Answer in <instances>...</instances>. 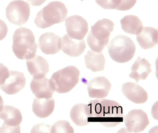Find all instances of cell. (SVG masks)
I'll list each match as a JSON object with an SVG mask.
<instances>
[{
	"instance_id": "4dcf8cb0",
	"label": "cell",
	"mask_w": 158,
	"mask_h": 133,
	"mask_svg": "<svg viewBox=\"0 0 158 133\" xmlns=\"http://www.w3.org/2000/svg\"><path fill=\"white\" fill-rule=\"evenodd\" d=\"M80 1H84V0H80Z\"/></svg>"
},
{
	"instance_id": "f1b7e54d",
	"label": "cell",
	"mask_w": 158,
	"mask_h": 133,
	"mask_svg": "<svg viewBox=\"0 0 158 133\" xmlns=\"http://www.w3.org/2000/svg\"><path fill=\"white\" fill-rule=\"evenodd\" d=\"M47 0H27V3L32 6H40L43 4Z\"/></svg>"
},
{
	"instance_id": "277c9868",
	"label": "cell",
	"mask_w": 158,
	"mask_h": 133,
	"mask_svg": "<svg viewBox=\"0 0 158 133\" xmlns=\"http://www.w3.org/2000/svg\"><path fill=\"white\" fill-rule=\"evenodd\" d=\"M114 24L111 20L103 19L98 21L91 27L87 42L91 50L101 52L108 44L111 33L113 31Z\"/></svg>"
},
{
	"instance_id": "d6986e66",
	"label": "cell",
	"mask_w": 158,
	"mask_h": 133,
	"mask_svg": "<svg viewBox=\"0 0 158 133\" xmlns=\"http://www.w3.org/2000/svg\"><path fill=\"white\" fill-rule=\"evenodd\" d=\"M70 116L73 122L79 127L86 126L89 124L90 108L89 104H77L72 107Z\"/></svg>"
},
{
	"instance_id": "6da1fadb",
	"label": "cell",
	"mask_w": 158,
	"mask_h": 133,
	"mask_svg": "<svg viewBox=\"0 0 158 133\" xmlns=\"http://www.w3.org/2000/svg\"><path fill=\"white\" fill-rule=\"evenodd\" d=\"M90 122H97L106 127H114L123 120L122 106L115 101L97 99L89 102Z\"/></svg>"
},
{
	"instance_id": "f546056e",
	"label": "cell",
	"mask_w": 158,
	"mask_h": 133,
	"mask_svg": "<svg viewBox=\"0 0 158 133\" xmlns=\"http://www.w3.org/2000/svg\"><path fill=\"white\" fill-rule=\"evenodd\" d=\"M3 104H4V101H3V99H2V96L0 95V112L2 110L3 107Z\"/></svg>"
},
{
	"instance_id": "9a60e30c",
	"label": "cell",
	"mask_w": 158,
	"mask_h": 133,
	"mask_svg": "<svg viewBox=\"0 0 158 133\" xmlns=\"http://www.w3.org/2000/svg\"><path fill=\"white\" fill-rule=\"evenodd\" d=\"M61 40L62 51L72 57L81 55L85 50L86 44L85 40L73 39L67 34L64 36Z\"/></svg>"
},
{
	"instance_id": "8fae6325",
	"label": "cell",
	"mask_w": 158,
	"mask_h": 133,
	"mask_svg": "<svg viewBox=\"0 0 158 133\" xmlns=\"http://www.w3.org/2000/svg\"><path fill=\"white\" fill-rule=\"evenodd\" d=\"M26 83V79L23 72L10 70L5 82L0 85V88L6 94H15L24 88Z\"/></svg>"
},
{
	"instance_id": "603a6c76",
	"label": "cell",
	"mask_w": 158,
	"mask_h": 133,
	"mask_svg": "<svg viewBox=\"0 0 158 133\" xmlns=\"http://www.w3.org/2000/svg\"><path fill=\"white\" fill-rule=\"evenodd\" d=\"M121 27L124 32L132 35H138L143 28L141 20L135 15H127L121 19Z\"/></svg>"
},
{
	"instance_id": "7c38bea8",
	"label": "cell",
	"mask_w": 158,
	"mask_h": 133,
	"mask_svg": "<svg viewBox=\"0 0 158 133\" xmlns=\"http://www.w3.org/2000/svg\"><path fill=\"white\" fill-rule=\"evenodd\" d=\"M38 45L40 49L46 55H55L61 50V40L54 33H45L40 37Z\"/></svg>"
},
{
	"instance_id": "4316f807",
	"label": "cell",
	"mask_w": 158,
	"mask_h": 133,
	"mask_svg": "<svg viewBox=\"0 0 158 133\" xmlns=\"http://www.w3.org/2000/svg\"><path fill=\"white\" fill-rule=\"evenodd\" d=\"M9 69L2 63H0V85L5 82V80L9 75Z\"/></svg>"
},
{
	"instance_id": "d4e9b609",
	"label": "cell",
	"mask_w": 158,
	"mask_h": 133,
	"mask_svg": "<svg viewBox=\"0 0 158 133\" xmlns=\"http://www.w3.org/2000/svg\"><path fill=\"white\" fill-rule=\"evenodd\" d=\"M96 3L105 10H114L119 5L120 0H95Z\"/></svg>"
},
{
	"instance_id": "3957f363",
	"label": "cell",
	"mask_w": 158,
	"mask_h": 133,
	"mask_svg": "<svg viewBox=\"0 0 158 133\" xmlns=\"http://www.w3.org/2000/svg\"><path fill=\"white\" fill-rule=\"evenodd\" d=\"M68 10L61 2H49L37 14L35 23L38 28L44 29L63 22L67 18Z\"/></svg>"
},
{
	"instance_id": "ffe728a7",
	"label": "cell",
	"mask_w": 158,
	"mask_h": 133,
	"mask_svg": "<svg viewBox=\"0 0 158 133\" xmlns=\"http://www.w3.org/2000/svg\"><path fill=\"white\" fill-rule=\"evenodd\" d=\"M136 40L141 48L149 49L154 47L158 42V31L151 27H143L137 35Z\"/></svg>"
},
{
	"instance_id": "7402d4cb",
	"label": "cell",
	"mask_w": 158,
	"mask_h": 133,
	"mask_svg": "<svg viewBox=\"0 0 158 133\" xmlns=\"http://www.w3.org/2000/svg\"><path fill=\"white\" fill-rule=\"evenodd\" d=\"M86 67L93 72L102 71L104 70L105 59L101 52L89 50L85 56Z\"/></svg>"
},
{
	"instance_id": "30bf717a",
	"label": "cell",
	"mask_w": 158,
	"mask_h": 133,
	"mask_svg": "<svg viewBox=\"0 0 158 133\" xmlns=\"http://www.w3.org/2000/svg\"><path fill=\"white\" fill-rule=\"evenodd\" d=\"M65 26L67 35L76 40H83L89 31L87 21L79 15L68 17L65 20Z\"/></svg>"
},
{
	"instance_id": "cb8c5ba5",
	"label": "cell",
	"mask_w": 158,
	"mask_h": 133,
	"mask_svg": "<svg viewBox=\"0 0 158 133\" xmlns=\"http://www.w3.org/2000/svg\"><path fill=\"white\" fill-rule=\"evenodd\" d=\"M51 133H70L74 132L73 128L68 121L60 120L54 124L51 129Z\"/></svg>"
},
{
	"instance_id": "484cf974",
	"label": "cell",
	"mask_w": 158,
	"mask_h": 133,
	"mask_svg": "<svg viewBox=\"0 0 158 133\" xmlns=\"http://www.w3.org/2000/svg\"><path fill=\"white\" fill-rule=\"evenodd\" d=\"M137 0H120L119 5L115 10L125 11L132 9L136 3Z\"/></svg>"
},
{
	"instance_id": "5bb4252c",
	"label": "cell",
	"mask_w": 158,
	"mask_h": 133,
	"mask_svg": "<svg viewBox=\"0 0 158 133\" xmlns=\"http://www.w3.org/2000/svg\"><path fill=\"white\" fill-rule=\"evenodd\" d=\"M122 91L124 95L134 103L143 104L148 101V94L147 92L137 83L126 82L122 86Z\"/></svg>"
},
{
	"instance_id": "ac0fdd59",
	"label": "cell",
	"mask_w": 158,
	"mask_h": 133,
	"mask_svg": "<svg viewBox=\"0 0 158 133\" xmlns=\"http://www.w3.org/2000/svg\"><path fill=\"white\" fill-rule=\"evenodd\" d=\"M55 108V101L53 98L49 99L39 98L34 99L32 110L36 116L40 118L48 117L52 114Z\"/></svg>"
},
{
	"instance_id": "2e32d148",
	"label": "cell",
	"mask_w": 158,
	"mask_h": 133,
	"mask_svg": "<svg viewBox=\"0 0 158 133\" xmlns=\"http://www.w3.org/2000/svg\"><path fill=\"white\" fill-rule=\"evenodd\" d=\"M26 64L28 71L34 78H44L49 71L47 60L38 55L27 60Z\"/></svg>"
},
{
	"instance_id": "83f0119b",
	"label": "cell",
	"mask_w": 158,
	"mask_h": 133,
	"mask_svg": "<svg viewBox=\"0 0 158 133\" xmlns=\"http://www.w3.org/2000/svg\"><path fill=\"white\" fill-rule=\"evenodd\" d=\"M8 32V26L6 23L1 19H0V41L6 37Z\"/></svg>"
},
{
	"instance_id": "ba28073f",
	"label": "cell",
	"mask_w": 158,
	"mask_h": 133,
	"mask_svg": "<svg viewBox=\"0 0 158 133\" xmlns=\"http://www.w3.org/2000/svg\"><path fill=\"white\" fill-rule=\"evenodd\" d=\"M0 118L4 122L0 128V133L21 132L20 124L23 121V116L19 109L10 105H4L0 112Z\"/></svg>"
},
{
	"instance_id": "4fadbf2b",
	"label": "cell",
	"mask_w": 158,
	"mask_h": 133,
	"mask_svg": "<svg viewBox=\"0 0 158 133\" xmlns=\"http://www.w3.org/2000/svg\"><path fill=\"white\" fill-rule=\"evenodd\" d=\"M111 84L104 77H98L92 79L89 83L87 89L90 98L102 99L108 96L110 91Z\"/></svg>"
},
{
	"instance_id": "e0dca14e",
	"label": "cell",
	"mask_w": 158,
	"mask_h": 133,
	"mask_svg": "<svg viewBox=\"0 0 158 133\" xmlns=\"http://www.w3.org/2000/svg\"><path fill=\"white\" fill-rule=\"evenodd\" d=\"M30 88L36 97L49 99L52 98L54 91L51 87L49 80L47 78H34L30 83Z\"/></svg>"
},
{
	"instance_id": "8992f818",
	"label": "cell",
	"mask_w": 158,
	"mask_h": 133,
	"mask_svg": "<svg viewBox=\"0 0 158 133\" xmlns=\"http://www.w3.org/2000/svg\"><path fill=\"white\" fill-rule=\"evenodd\" d=\"M135 51V43L126 36H115L108 46V52L111 58L119 63L130 61L134 57Z\"/></svg>"
},
{
	"instance_id": "9c48e42d",
	"label": "cell",
	"mask_w": 158,
	"mask_h": 133,
	"mask_svg": "<svg viewBox=\"0 0 158 133\" xmlns=\"http://www.w3.org/2000/svg\"><path fill=\"white\" fill-rule=\"evenodd\" d=\"M123 119L129 132H142L149 124L148 115L141 109H134L130 111Z\"/></svg>"
},
{
	"instance_id": "5b68a950",
	"label": "cell",
	"mask_w": 158,
	"mask_h": 133,
	"mask_svg": "<svg viewBox=\"0 0 158 133\" xmlns=\"http://www.w3.org/2000/svg\"><path fill=\"white\" fill-rule=\"evenodd\" d=\"M80 71L74 66H69L54 72L49 80L51 87L59 93L72 90L79 82Z\"/></svg>"
},
{
	"instance_id": "44dd1931",
	"label": "cell",
	"mask_w": 158,
	"mask_h": 133,
	"mask_svg": "<svg viewBox=\"0 0 158 133\" xmlns=\"http://www.w3.org/2000/svg\"><path fill=\"white\" fill-rule=\"evenodd\" d=\"M151 66L148 60L138 57L131 67L129 78L134 79L138 82L141 80H145L152 72Z\"/></svg>"
},
{
	"instance_id": "52a82bcc",
	"label": "cell",
	"mask_w": 158,
	"mask_h": 133,
	"mask_svg": "<svg viewBox=\"0 0 158 133\" xmlns=\"http://www.w3.org/2000/svg\"><path fill=\"white\" fill-rule=\"evenodd\" d=\"M6 15L10 23L22 26L27 22L30 17V6L27 2L22 0L14 1L6 8Z\"/></svg>"
},
{
	"instance_id": "7a4b0ae2",
	"label": "cell",
	"mask_w": 158,
	"mask_h": 133,
	"mask_svg": "<svg viewBox=\"0 0 158 133\" xmlns=\"http://www.w3.org/2000/svg\"><path fill=\"white\" fill-rule=\"evenodd\" d=\"M38 46L31 30L25 27L18 28L13 36L12 50L19 59H29L36 53Z\"/></svg>"
}]
</instances>
